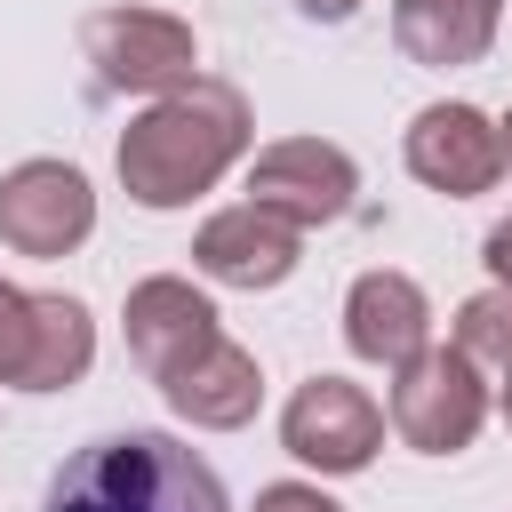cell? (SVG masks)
<instances>
[{
  "label": "cell",
  "mask_w": 512,
  "mask_h": 512,
  "mask_svg": "<svg viewBox=\"0 0 512 512\" xmlns=\"http://www.w3.org/2000/svg\"><path fill=\"white\" fill-rule=\"evenodd\" d=\"M128 352H136V368L168 392V408L192 416V424L232 432V424H248L256 400H264L256 360L216 328V312H208L184 280H144V288H128Z\"/></svg>",
  "instance_id": "obj_1"
},
{
  "label": "cell",
  "mask_w": 512,
  "mask_h": 512,
  "mask_svg": "<svg viewBox=\"0 0 512 512\" xmlns=\"http://www.w3.org/2000/svg\"><path fill=\"white\" fill-rule=\"evenodd\" d=\"M248 144V104L224 80H184L168 88L128 136H120V184L144 208H184L192 192H208Z\"/></svg>",
  "instance_id": "obj_2"
},
{
  "label": "cell",
  "mask_w": 512,
  "mask_h": 512,
  "mask_svg": "<svg viewBox=\"0 0 512 512\" xmlns=\"http://www.w3.org/2000/svg\"><path fill=\"white\" fill-rule=\"evenodd\" d=\"M40 512H232L224 480L168 432H104L72 448Z\"/></svg>",
  "instance_id": "obj_3"
},
{
  "label": "cell",
  "mask_w": 512,
  "mask_h": 512,
  "mask_svg": "<svg viewBox=\"0 0 512 512\" xmlns=\"http://www.w3.org/2000/svg\"><path fill=\"white\" fill-rule=\"evenodd\" d=\"M88 360H96V328L72 296H24L0 280V384L56 392L80 384Z\"/></svg>",
  "instance_id": "obj_4"
},
{
  "label": "cell",
  "mask_w": 512,
  "mask_h": 512,
  "mask_svg": "<svg viewBox=\"0 0 512 512\" xmlns=\"http://www.w3.org/2000/svg\"><path fill=\"white\" fill-rule=\"evenodd\" d=\"M480 416H488V384H480V368L464 360V352H416L408 368H400V384H392V432L408 440V448H424V456H456V448H472V432H480Z\"/></svg>",
  "instance_id": "obj_5"
},
{
  "label": "cell",
  "mask_w": 512,
  "mask_h": 512,
  "mask_svg": "<svg viewBox=\"0 0 512 512\" xmlns=\"http://www.w3.org/2000/svg\"><path fill=\"white\" fill-rule=\"evenodd\" d=\"M80 48L88 64L104 72V88H136V96H168L192 80L200 48H192V24L160 16V8H96L80 24Z\"/></svg>",
  "instance_id": "obj_6"
},
{
  "label": "cell",
  "mask_w": 512,
  "mask_h": 512,
  "mask_svg": "<svg viewBox=\"0 0 512 512\" xmlns=\"http://www.w3.org/2000/svg\"><path fill=\"white\" fill-rule=\"evenodd\" d=\"M96 232V192L64 160H24L0 176V240L16 256H64Z\"/></svg>",
  "instance_id": "obj_7"
},
{
  "label": "cell",
  "mask_w": 512,
  "mask_h": 512,
  "mask_svg": "<svg viewBox=\"0 0 512 512\" xmlns=\"http://www.w3.org/2000/svg\"><path fill=\"white\" fill-rule=\"evenodd\" d=\"M280 440H288V456H304V464H320V472H360V464L376 456V440H384V408H376L360 384H344V376H312V384L288 400Z\"/></svg>",
  "instance_id": "obj_8"
},
{
  "label": "cell",
  "mask_w": 512,
  "mask_h": 512,
  "mask_svg": "<svg viewBox=\"0 0 512 512\" xmlns=\"http://www.w3.org/2000/svg\"><path fill=\"white\" fill-rule=\"evenodd\" d=\"M248 192H256V208H272L280 224H296V232H304V224L344 216V208H352V192H360V176H352V160H344L336 144H320V136H288V144L256 152Z\"/></svg>",
  "instance_id": "obj_9"
},
{
  "label": "cell",
  "mask_w": 512,
  "mask_h": 512,
  "mask_svg": "<svg viewBox=\"0 0 512 512\" xmlns=\"http://www.w3.org/2000/svg\"><path fill=\"white\" fill-rule=\"evenodd\" d=\"M408 168L432 184V192H488L496 168H504V144L496 128L472 112V104H424L416 128H408Z\"/></svg>",
  "instance_id": "obj_10"
},
{
  "label": "cell",
  "mask_w": 512,
  "mask_h": 512,
  "mask_svg": "<svg viewBox=\"0 0 512 512\" xmlns=\"http://www.w3.org/2000/svg\"><path fill=\"white\" fill-rule=\"evenodd\" d=\"M192 264L224 288H272L296 272V224H280L272 208H232V216H208L200 240H192Z\"/></svg>",
  "instance_id": "obj_11"
},
{
  "label": "cell",
  "mask_w": 512,
  "mask_h": 512,
  "mask_svg": "<svg viewBox=\"0 0 512 512\" xmlns=\"http://www.w3.org/2000/svg\"><path fill=\"white\" fill-rule=\"evenodd\" d=\"M424 328H432V312H424V288H416L408 272H360V280H352V296H344V336H352L360 360L408 368V360L424 352Z\"/></svg>",
  "instance_id": "obj_12"
},
{
  "label": "cell",
  "mask_w": 512,
  "mask_h": 512,
  "mask_svg": "<svg viewBox=\"0 0 512 512\" xmlns=\"http://www.w3.org/2000/svg\"><path fill=\"white\" fill-rule=\"evenodd\" d=\"M496 16H504V0H400L392 40L416 64L448 72V64H480V48L496 40Z\"/></svg>",
  "instance_id": "obj_13"
},
{
  "label": "cell",
  "mask_w": 512,
  "mask_h": 512,
  "mask_svg": "<svg viewBox=\"0 0 512 512\" xmlns=\"http://www.w3.org/2000/svg\"><path fill=\"white\" fill-rule=\"evenodd\" d=\"M456 352L512 368V288H488V296H472V304L456 312Z\"/></svg>",
  "instance_id": "obj_14"
},
{
  "label": "cell",
  "mask_w": 512,
  "mask_h": 512,
  "mask_svg": "<svg viewBox=\"0 0 512 512\" xmlns=\"http://www.w3.org/2000/svg\"><path fill=\"white\" fill-rule=\"evenodd\" d=\"M256 512H344V504H328L320 488H304V480H280V488H264L256 496Z\"/></svg>",
  "instance_id": "obj_15"
},
{
  "label": "cell",
  "mask_w": 512,
  "mask_h": 512,
  "mask_svg": "<svg viewBox=\"0 0 512 512\" xmlns=\"http://www.w3.org/2000/svg\"><path fill=\"white\" fill-rule=\"evenodd\" d=\"M488 272H496V280L512 288V216H504V224L488 232Z\"/></svg>",
  "instance_id": "obj_16"
},
{
  "label": "cell",
  "mask_w": 512,
  "mask_h": 512,
  "mask_svg": "<svg viewBox=\"0 0 512 512\" xmlns=\"http://www.w3.org/2000/svg\"><path fill=\"white\" fill-rule=\"evenodd\" d=\"M296 8H304V16H320V24H344L360 0H296Z\"/></svg>",
  "instance_id": "obj_17"
},
{
  "label": "cell",
  "mask_w": 512,
  "mask_h": 512,
  "mask_svg": "<svg viewBox=\"0 0 512 512\" xmlns=\"http://www.w3.org/2000/svg\"><path fill=\"white\" fill-rule=\"evenodd\" d=\"M496 144H504V160H512V112H504V128H496Z\"/></svg>",
  "instance_id": "obj_18"
},
{
  "label": "cell",
  "mask_w": 512,
  "mask_h": 512,
  "mask_svg": "<svg viewBox=\"0 0 512 512\" xmlns=\"http://www.w3.org/2000/svg\"><path fill=\"white\" fill-rule=\"evenodd\" d=\"M504 424H512V384H504Z\"/></svg>",
  "instance_id": "obj_19"
}]
</instances>
